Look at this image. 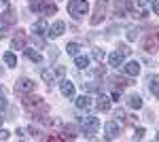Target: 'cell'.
<instances>
[{
    "label": "cell",
    "instance_id": "25",
    "mask_svg": "<svg viewBox=\"0 0 159 142\" xmlns=\"http://www.w3.org/2000/svg\"><path fill=\"white\" fill-rule=\"evenodd\" d=\"M2 59H4V64H7V66H17V57H15V55H13L11 51H7V53H4V55H2Z\"/></svg>",
    "mask_w": 159,
    "mask_h": 142
},
{
    "label": "cell",
    "instance_id": "39",
    "mask_svg": "<svg viewBox=\"0 0 159 142\" xmlns=\"http://www.w3.org/2000/svg\"><path fill=\"white\" fill-rule=\"evenodd\" d=\"M153 13L159 15V0H153Z\"/></svg>",
    "mask_w": 159,
    "mask_h": 142
},
{
    "label": "cell",
    "instance_id": "12",
    "mask_svg": "<svg viewBox=\"0 0 159 142\" xmlns=\"http://www.w3.org/2000/svg\"><path fill=\"white\" fill-rule=\"evenodd\" d=\"M60 91L61 95H66V98H74V85L68 81V79H61L60 81Z\"/></svg>",
    "mask_w": 159,
    "mask_h": 142
},
{
    "label": "cell",
    "instance_id": "17",
    "mask_svg": "<svg viewBox=\"0 0 159 142\" xmlns=\"http://www.w3.org/2000/svg\"><path fill=\"white\" fill-rule=\"evenodd\" d=\"M15 19H17V15H15L13 9H7V11L0 15V21H2L4 25H13V24H15Z\"/></svg>",
    "mask_w": 159,
    "mask_h": 142
},
{
    "label": "cell",
    "instance_id": "21",
    "mask_svg": "<svg viewBox=\"0 0 159 142\" xmlns=\"http://www.w3.org/2000/svg\"><path fill=\"white\" fill-rule=\"evenodd\" d=\"M25 57L30 62H34V64H43V55L38 51H34V49H25Z\"/></svg>",
    "mask_w": 159,
    "mask_h": 142
},
{
    "label": "cell",
    "instance_id": "7",
    "mask_svg": "<svg viewBox=\"0 0 159 142\" xmlns=\"http://www.w3.org/2000/svg\"><path fill=\"white\" fill-rule=\"evenodd\" d=\"M104 131H106V138H108V140H115V138H119L121 127H119L117 121H108V123L104 125Z\"/></svg>",
    "mask_w": 159,
    "mask_h": 142
},
{
    "label": "cell",
    "instance_id": "32",
    "mask_svg": "<svg viewBox=\"0 0 159 142\" xmlns=\"http://www.w3.org/2000/svg\"><path fill=\"white\" fill-rule=\"evenodd\" d=\"M117 51H119V53H123V55H129V51H132V49L127 47V45H119V47H117Z\"/></svg>",
    "mask_w": 159,
    "mask_h": 142
},
{
    "label": "cell",
    "instance_id": "10",
    "mask_svg": "<svg viewBox=\"0 0 159 142\" xmlns=\"http://www.w3.org/2000/svg\"><path fill=\"white\" fill-rule=\"evenodd\" d=\"M123 72L127 74V76H138L140 74V62H127V64H123Z\"/></svg>",
    "mask_w": 159,
    "mask_h": 142
},
{
    "label": "cell",
    "instance_id": "20",
    "mask_svg": "<svg viewBox=\"0 0 159 142\" xmlns=\"http://www.w3.org/2000/svg\"><path fill=\"white\" fill-rule=\"evenodd\" d=\"M47 30H49V25H47L45 19H38L36 24H32V34H40V36H43Z\"/></svg>",
    "mask_w": 159,
    "mask_h": 142
},
{
    "label": "cell",
    "instance_id": "4",
    "mask_svg": "<svg viewBox=\"0 0 159 142\" xmlns=\"http://www.w3.org/2000/svg\"><path fill=\"white\" fill-rule=\"evenodd\" d=\"M142 49H144L147 53H155V51H159V28H153V30L144 36Z\"/></svg>",
    "mask_w": 159,
    "mask_h": 142
},
{
    "label": "cell",
    "instance_id": "31",
    "mask_svg": "<svg viewBox=\"0 0 159 142\" xmlns=\"http://www.w3.org/2000/svg\"><path fill=\"white\" fill-rule=\"evenodd\" d=\"M144 138V127H136V134H134V140H142Z\"/></svg>",
    "mask_w": 159,
    "mask_h": 142
},
{
    "label": "cell",
    "instance_id": "22",
    "mask_svg": "<svg viewBox=\"0 0 159 142\" xmlns=\"http://www.w3.org/2000/svg\"><path fill=\"white\" fill-rule=\"evenodd\" d=\"M40 79H43L45 83L49 85V87H53V85H55V72H51V70H43V72H40Z\"/></svg>",
    "mask_w": 159,
    "mask_h": 142
},
{
    "label": "cell",
    "instance_id": "5",
    "mask_svg": "<svg viewBox=\"0 0 159 142\" xmlns=\"http://www.w3.org/2000/svg\"><path fill=\"white\" fill-rule=\"evenodd\" d=\"M81 127H83V131H85L87 138H93V134L100 130V119L98 117H81Z\"/></svg>",
    "mask_w": 159,
    "mask_h": 142
},
{
    "label": "cell",
    "instance_id": "29",
    "mask_svg": "<svg viewBox=\"0 0 159 142\" xmlns=\"http://www.w3.org/2000/svg\"><path fill=\"white\" fill-rule=\"evenodd\" d=\"M7 108H9V102H7V98H4V94L0 91V112H2V110H7Z\"/></svg>",
    "mask_w": 159,
    "mask_h": 142
},
{
    "label": "cell",
    "instance_id": "28",
    "mask_svg": "<svg viewBox=\"0 0 159 142\" xmlns=\"http://www.w3.org/2000/svg\"><path fill=\"white\" fill-rule=\"evenodd\" d=\"M138 32H140L138 28H129V30H127V40H136V38H138Z\"/></svg>",
    "mask_w": 159,
    "mask_h": 142
},
{
    "label": "cell",
    "instance_id": "30",
    "mask_svg": "<svg viewBox=\"0 0 159 142\" xmlns=\"http://www.w3.org/2000/svg\"><path fill=\"white\" fill-rule=\"evenodd\" d=\"M115 117H117V121H125V119H127V115H125V110H123V108H117Z\"/></svg>",
    "mask_w": 159,
    "mask_h": 142
},
{
    "label": "cell",
    "instance_id": "37",
    "mask_svg": "<svg viewBox=\"0 0 159 142\" xmlns=\"http://www.w3.org/2000/svg\"><path fill=\"white\" fill-rule=\"evenodd\" d=\"M7 34H9V25H2L0 28V38H7Z\"/></svg>",
    "mask_w": 159,
    "mask_h": 142
},
{
    "label": "cell",
    "instance_id": "14",
    "mask_svg": "<svg viewBox=\"0 0 159 142\" xmlns=\"http://www.w3.org/2000/svg\"><path fill=\"white\" fill-rule=\"evenodd\" d=\"M110 83L115 85L117 89H123V87H129V85H132V79H125V76L115 74V76H110Z\"/></svg>",
    "mask_w": 159,
    "mask_h": 142
},
{
    "label": "cell",
    "instance_id": "2",
    "mask_svg": "<svg viewBox=\"0 0 159 142\" xmlns=\"http://www.w3.org/2000/svg\"><path fill=\"white\" fill-rule=\"evenodd\" d=\"M68 13L72 15L74 19H83L87 13H89L87 0H68Z\"/></svg>",
    "mask_w": 159,
    "mask_h": 142
},
{
    "label": "cell",
    "instance_id": "23",
    "mask_svg": "<svg viewBox=\"0 0 159 142\" xmlns=\"http://www.w3.org/2000/svg\"><path fill=\"white\" fill-rule=\"evenodd\" d=\"M74 66H76L79 70H85V68H89V57H87V55H76V59H74Z\"/></svg>",
    "mask_w": 159,
    "mask_h": 142
},
{
    "label": "cell",
    "instance_id": "19",
    "mask_svg": "<svg viewBox=\"0 0 159 142\" xmlns=\"http://www.w3.org/2000/svg\"><path fill=\"white\" fill-rule=\"evenodd\" d=\"M96 106H98L102 112H106V110L110 108V98H108V95H104V94H100L98 100H96Z\"/></svg>",
    "mask_w": 159,
    "mask_h": 142
},
{
    "label": "cell",
    "instance_id": "36",
    "mask_svg": "<svg viewBox=\"0 0 159 142\" xmlns=\"http://www.w3.org/2000/svg\"><path fill=\"white\" fill-rule=\"evenodd\" d=\"M104 72H106V68H104L102 64H100V68H93V74H96V76H100V74L104 76Z\"/></svg>",
    "mask_w": 159,
    "mask_h": 142
},
{
    "label": "cell",
    "instance_id": "27",
    "mask_svg": "<svg viewBox=\"0 0 159 142\" xmlns=\"http://www.w3.org/2000/svg\"><path fill=\"white\" fill-rule=\"evenodd\" d=\"M104 57H106L104 49H93V59H96V62H100V64H102V62H104Z\"/></svg>",
    "mask_w": 159,
    "mask_h": 142
},
{
    "label": "cell",
    "instance_id": "40",
    "mask_svg": "<svg viewBox=\"0 0 159 142\" xmlns=\"http://www.w3.org/2000/svg\"><path fill=\"white\" fill-rule=\"evenodd\" d=\"M2 119H4V117H2V115H0V125H2Z\"/></svg>",
    "mask_w": 159,
    "mask_h": 142
},
{
    "label": "cell",
    "instance_id": "35",
    "mask_svg": "<svg viewBox=\"0 0 159 142\" xmlns=\"http://www.w3.org/2000/svg\"><path fill=\"white\" fill-rule=\"evenodd\" d=\"M11 138V131L9 130H0V140H9Z\"/></svg>",
    "mask_w": 159,
    "mask_h": 142
},
{
    "label": "cell",
    "instance_id": "34",
    "mask_svg": "<svg viewBox=\"0 0 159 142\" xmlns=\"http://www.w3.org/2000/svg\"><path fill=\"white\" fill-rule=\"evenodd\" d=\"M28 131H30L34 138H38V136H40V130H38V127H34V125H30V127H28Z\"/></svg>",
    "mask_w": 159,
    "mask_h": 142
},
{
    "label": "cell",
    "instance_id": "38",
    "mask_svg": "<svg viewBox=\"0 0 159 142\" xmlns=\"http://www.w3.org/2000/svg\"><path fill=\"white\" fill-rule=\"evenodd\" d=\"M110 98H112V100H117V102H119V100H121V89H115V91H112V95H110Z\"/></svg>",
    "mask_w": 159,
    "mask_h": 142
},
{
    "label": "cell",
    "instance_id": "33",
    "mask_svg": "<svg viewBox=\"0 0 159 142\" xmlns=\"http://www.w3.org/2000/svg\"><path fill=\"white\" fill-rule=\"evenodd\" d=\"M64 66H57V68H55V79H64Z\"/></svg>",
    "mask_w": 159,
    "mask_h": 142
},
{
    "label": "cell",
    "instance_id": "16",
    "mask_svg": "<svg viewBox=\"0 0 159 142\" xmlns=\"http://www.w3.org/2000/svg\"><path fill=\"white\" fill-rule=\"evenodd\" d=\"M148 91L159 100V76L157 74H151L148 76Z\"/></svg>",
    "mask_w": 159,
    "mask_h": 142
},
{
    "label": "cell",
    "instance_id": "26",
    "mask_svg": "<svg viewBox=\"0 0 159 142\" xmlns=\"http://www.w3.org/2000/svg\"><path fill=\"white\" fill-rule=\"evenodd\" d=\"M32 45L38 47V49H45V38L40 34H32Z\"/></svg>",
    "mask_w": 159,
    "mask_h": 142
},
{
    "label": "cell",
    "instance_id": "1",
    "mask_svg": "<svg viewBox=\"0 0 159 142\" xmlns=\"http://www.w3.org/2000/svg\"><path fill=\"white\" fill-rule=\"evenodd\" d=\"M21 102H24V108H25V110H30V112L34 115V119L40 117V115H47V112H49V104H47L40 95H28V94H24Z\"/></svg>",
    "mask_w": 159,
    "mask_h": 142
},
{
    "label": "cell",
    "instance_id": "24",
    "mask_svg": "<svg viewBox=\"0 0 159 142\" xmlns=\"http://www.w3.org/2000/svg\"><path fill=\"white\" fill-rule=\"evenodd\" d=\"M66 51H68V55H74V57H76L79 51H81V45H79V43H68V45H66Z\"/></svg>",
    "mask_w": 159,
    "mask_h": 142
},
{
    "label": "cell",
    "instance_id": "9",
    "mask_svg": "<svg viewBox=\"0 0 159 142\" xmlns=\"http://www.w3.org/2000/svg\"><path fill=\"white\" fill-rule=\"evenodd\" d=\"M76 108H81V110H91V108H93L91 95H87V94L79 95V98H76Z\"/></svg>",
    "mask_w": 159,
    "mask_h": 142
},
{
    "label": "cell",
    "instance_id": "15",
    "mask_svg": "<svg viewBox=\"0 0 159 142\" xmlns=\"http://www.w3.org/2000/svg\"><path fill=\"white\" fill-rule=\"evenodd\" d=\"M123 59H125V55H123V53L112 51V53L108 55V64L112 66V68H119V66H123Z\"/></svg>",
    "mask_w": 159,
    "mask_h": 142
},
{
    "label": "cell",
    "instance_id": "11",
    "mask_svg": "<svg viewBox=\"0 0 159 142\" xmlns=\"http://www.w3.org/2000/svg\"><path fill=\"white\" fill-rule=\"evenodd\" d=\"M11 47L13 49H25V34H24V30H17V34L11 38Z\"/></svg>",
    "mask_w": 159,
    "mask_h": 142
},
{
    "label": "cell",
    "instance_id": "3",
    "mask_svg": "<svg viewBox=\"0 0 159 142\" xmlns=\"http://www.w3.org/2000/svg\"><path fill=\"white\" fill-rule=\"evenodd\" d=\"M30 9L40 13V15H55L57 13V7L51 0H30Z\"/></svg>",
    "mask_w": 159,
    "mask_h": 142
},
{
    "label": "cell",
    "instance_id": "8",
    "mask_svg": "<svg viewBox=\"0 0 159 142\" xmlns=\"http://www.w3.org/2000/svg\"><path fill=\"white\" fill-rule=\"evenodd\" d=\"M104 17H106V11H104V0H98V4H96V13L91 15V25H98Z\"/></svg>",
    "mask_w": 159,
    "mask_h": 142
},
{
    "label": "cell",
    "instance_id": "42",
    "mask_svg": "<svg viewBox=\"0 0 159 142\" xmlns=\"http://www.w3.org/2000/svg\"><path fill=\"white\" fill-rule=\"evenodd\" d=\"M104 2H106V0H104Z\"/></svg>",
    "mask_w": 159,
    "mask_h": 142
},
{
    "label": "cell",
    "instance_id": "18",
    "mask_svg": "<svg viewBox=\"0 0 159 142\" xmlns=\"http://www.w3.org/2000/svg\"><path fill=\"white\" fill-rule=\"evenodd\" d=\"M127 106L134 108V110H140V108L144 106V104H142V98H140L138 94H132L129 98H127Z\"/></svg>",
    "mask_w": 159,
    "mask_h": 142
},
{
    "label": "cell",
    "instance_id": "6",
    "mask_svg": "<svg viewBox=\"0 0 159 142\" xmlns=\"http://www.w3.org/2000/svg\"><path fill=\"white\" fill-rule=\"evenodd\" d=\"M36 89V83L32 81V79H19L17 83H15V94H19V95H24V94H32Z\"/></svg>",
    "mask_w": 159,
    "mask_h": 142
},
{
    "label": "cell",
    "instance_id": "13",
    "mask_svg": "<svg viewBox=\"0 0 159 142\" xmlns=\"http://www.w3.org/2000/svg\"><path fill=\"white\" fill-rule=\"evenodd\" d=\"M64 30H66L64 21H55V24H53V25L49 28V30H47V34H49L51 38H60V36L64 34Z\"/></svg>",
    "mask_w": 159,
    "mask_h": 142
},
{
    "label": "cell",
    "instance_id": "41",
    "mask_svg": "<svg viewBox=\"0 0 159 142\" xmlns=\"http://www.w3.org/2000/svg\"><path fill=\"white\" fill-rule=\"evenodd\" d=\"M157 140H159V134H157Z\"/></svg>",
    "mask_w": 159,
    "mask_h": 142
}]
</instances>
